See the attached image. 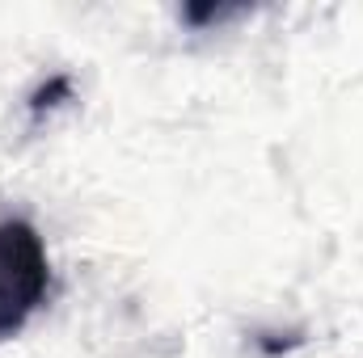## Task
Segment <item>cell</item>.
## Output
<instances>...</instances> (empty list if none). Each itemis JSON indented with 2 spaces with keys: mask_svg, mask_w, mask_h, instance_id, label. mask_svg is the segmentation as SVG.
I'll return each instance as SVG.
<instances>
[{
  "mask_svg": "<svg viewBox=\"0 0 363 358\" xmlns=\"http://www.w3.org/2000/svg\"><path fill=\"white\" fill-rule=\"evenodd\" d=\"M51 291V262L30 219H0V342L17 337Z\"/></svg>",
  "mask_w": 363,
  "mask_h": 358,
  "instance_id": "cell-1",
  "label": "cell"
}]
</instances>
